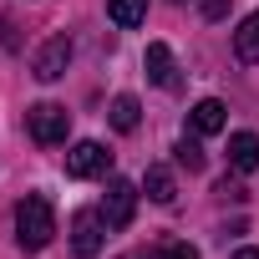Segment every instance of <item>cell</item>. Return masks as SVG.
<instances>
[{"label":"cell","instance_id":"cell-12","mask_svg":"<svg viewBox=\"0 0 259 259\" xmlns=\"http://www.w3.org/2000/svg\"><path fill=\"white\" fill-rule=\"evenodd\" d=\"M234 56H239L244 66H254V61H259V11L234 31Z\"/></svg>","mask_w":259,"mask_h":259},{"label":"cell","instance_id":"cell-2","mask_svg":"<svg viewBox=\"0 0 259 259\" xmlns=\"http://www.w3.org/2000/svg\"><path fill=\"white\" fill-rule=\"evenodd\" d=\"M26 127H31V138H36L41 148H56V143H66V133H71V112L56 107V102H36V107L26 112Z\"/></svg>","mask_w":259,"mask_h":259},{"label":"cell","instance_id":"cell-4","mask_svg":"<svg viewBox=\"0 0 259 259\" xmlns=\"http://www.w3.org/2000/svg\"><path fill=\"white\" fill-rule=\"evenodd\" d=\"M133 208H138V188L127 183V178H112L107 183V198H102L107 229H127V224H133Z\"/></svg>","mask_w":259,"mask_h":259},{"label":"cell","instance_id":"cell-1","mask_svg":"<svg viewBox=\"0 0 259 259\" xmlns=\"http://www.w3.org/2000/svg\"><path fill=\"white\" fill-rule=\"evenodd\" d=\"M51 234H56V208H51V198H46V193H26V198L16 203V239H21V249L36 254V249L51 244Z\"/></svg>","mask_w":259,"mask_h":259},{"label":"cell","instance_id":"cell-17","mask_svg":"<svg viewBox=\"0 0 259 259\" xmlns=\"http://www.w3.org/2000/svg\"><path fill=\"white\" fill-rule=\"evenodd\" d=\"M234 259H259V249H239V254H234Z\"/></svg>","mask_w":259,"mask_h":259},{"label":"cell","instance_id":"cell-5","mask_svg":"<svg viewBox=\"0 0 259 259\" xmlns=\"http://www.w3.org/2000/svg\"><path fill=\"white\" fill-rule=\"evenodd\" d=\"M66 61H71V41H66V36H51V41L36 51L31 71H36V81H61V76H66Z\"/></svg>","mask_w":259,"mask_h":259},{"label":"cell","instance_id":"cell-13","mask_svg":"<svg viewBox=\"0 0 259 259\" xmlns=\"http://www.w3.org/2000/svg\"><path fill=\"white\" fill-rule=\"evenodd\" d=\"M107 117H112V127L117 133H138V117H143V107H138V97H112V107H107Z\"/></svg>","mask_w":259,"mask_h":259},{"label":"cell","instance_id":"cell-18","mask_svg":"<svg viewBox=\"0 0 259 259\" xmlns=\"http://www.w3.org/2000/svg\"><path fill=\"white\" fill-rule=\"evenodd\" d=\"M127 259H143V254H127Z\"/></svg>","mask_w":259,"mask_h":259},{"label":"cell","instance_id":"cell-16","mask_svg":"<svg viewBox=\"0 0 259 259\" xmlns=\"http://www.w3.org/2000/svg\"><path fill=\"white\" fill-rule=\"evenodd\" d=\"M163 259H198V249H193V244H168Z\"/></svg>","mask_w":259,"mask_h":259},{"label":"cell","instance_id":"cell-15","mask_svg":"<svg viewBox=\"0 0 259 259\" xmlns=\"http://www.w3.org/2000/svg\"><path fill=\"white\" fill-rule=\"evenodd\" d=\"M234 0H203V21H224Z\"/></svg>","mask_w":259,"mask_h":259},{"label":"cell","instance_id":"cell-10","mask_svg":"<svg viewBox=\"0 0 259 259\" xmlns=\"http://www.w3.org/2000/svg\"><path fill=\"white\" fill-rule=\"evenodd\" d=\"M107 16H112V26H122V31H138V26L148 21V0H107Z\"/></svg>","mask_w":259,"mask_h":259},{"label":"cell","instance_id":"cell-3","mask_svg":"<svg viewBox=\"0 0 259 259\" xmlns=\"http://www.w3.org/2000/svg\"><path fill=\"white\" fill-rule=\"evenodd\" d=\"M102 244H107V219H102V208H81V213L71 219V249H76L81 259H92Z\"/></svg>","mask_w":259,"mask_h":259},{"label":"cell","instance_id":"cell-8","mask_svg":"<svg viewBox=\"0 0 259 259\" xmlns=\"http://www.w3.org/2000/svg\"><path fill=\"white\" fill-rule=\"evenodd\" d=\"M229 168L234 173H254L259 168V138L254 133H234L229 138Z\"/></svg>","mask_w":259,"mask_h":259},{"label":"cell","instance_id":"cell-9","mask_svg":"<svg viewBox=\"0 0 259 259\" xmlns=\"http://www.w3.org/2000/svg\"><path fill=\"white\" fill-rule=\"evenodd\" d=\"M193 133H198V138L224 133V102H219V97H203V102L193 107Z\"/></svg>","mask_w":259,"mask_h":259},{"label":"cell","instance_id":"cell-14","mask_svg":"<svg viewBox=\"0 0 259 259\" xmlns=\"http://www.w3.org/2000/svg\"><path fill=\"white\" fill-rule=\"evenodd\" d=\"M173 153H178V163H183L188 173H198V168H203V148H198V143H188V138H183Z\"/></svg>","mask_w":259,"mask_h":259},{"label":"cell","instance_id":"cell-7","mask_svg":"<svg viewBox=\"0 0 259 259\" xmlns=\"http://www.w3.org/2000/svg\"><path fill=\"white\" fill-rule=\"evenodd\" d=\"M143 66H148V81H153V87H178V66H173V51H168L163 41L148 46Z\"/></svg>","mask_w":259,"mask_h":259},{"label":"cell","instance_id":"cell-11","mask_svg":"<svg viewBox=\"0 0 259 259\" xmlns=\"http://www.w3.org/2000/svg\"><path fill=\"white\" fill-rule=\"evenodd\" d=\"M143 188H148L153 203H173V198H178V183H173V173H168L163 163H153V168L143 173Z\"/></svg>","mask_w":259,"mask_h":259},{"label":"cell","instance_id":"cell-6","mask_svg":"<svg viewBox=\"0 0 259 259\" xmlns=\"http://www.w3.org/2000/svg\"><path fill=\"white\" fill-rule=\"evenodd\" d=\"M112 168V153L102 148V143H76L71 153H66V173L71 178H102Z\"/></svg>","mask_w":259,"mask_h":259}]
</instances>
